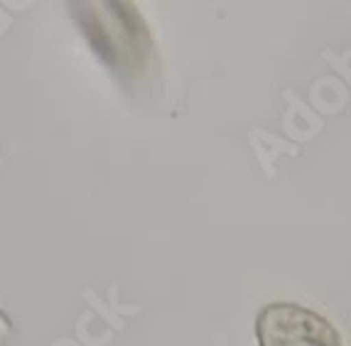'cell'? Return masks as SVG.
<instances>
[{
    "instance_id": "obj_1",
    "label": "cell",
    "mask_w": 351,
    "mask_h": 346,
    "mask_svg": "<svg viewBox=\"0 0 351 346\" xmlns=\"http://www.w3.org/2000/svg\"><path fill=\"white\" fill-rule=\"evenodd\" d=\"M258 346H344L329 319L295 302H273L258 312Z\"/></svg>"
},
{
    "instance_id": "obj_2",
    "label": "cell",
    "mask_w": 351,
    "mask_h": 346,
    "mask_svg": "<svg viewBox=\"0 0 351 346\" xmlns=\"http://www.w3.org/2000/svg\"><path fill=\"white\" fill-rule=\"evenodd\" d=\"M12 334V324H10V317H8L5 312L0 310V346H5L8 339Z\"/></svg>"
}]
</instances>
